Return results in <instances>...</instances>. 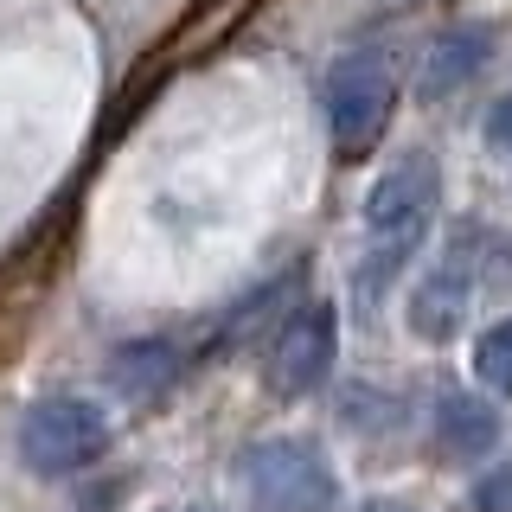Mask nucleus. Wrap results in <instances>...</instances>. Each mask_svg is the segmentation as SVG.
<instances>
[{
	"label": "nucleus",
	"instance_id": "obj_1",
	"mask_svg": "<svg viewBox=\"0 0 512 512\" xmlns=\"http://www.w3.org/2000/svg\"><path fill=\"white\" fill-rule=\"evenodd\" d=\"M442 212V167L436 154H397L378 173V186L365 192V250H359V295L365 308L410 269V256L423 250V237L436 231Z\"/></svg>",
	"mask_w": 512,
	"mask_h": 512
},
{
	"label": "nucleus",
	"instance_id": "obj_2",
	"mask_svg": "<svg viewBox=\"0 0 512 512\" xmlns=\"http://www.w3.org/2000/svg\"><path fill=\"white\" fill-rule=\"evenodd\" d=\"M244 512H333L340 506V474L308 436H263L231 461Z\"/></svg>",
	"mask_w": 512,
	"mask_h": 512
},
{
	"label": "nucleus",
	"instance_id": "obj_3",
	"mask_svg": "<svg viewBox=\"0 0 512 512\" xmlns=\"http://www.w3.org/2000/svg\"><path fill=\"white\" fill-rule=\"evenodd\" d=\"M103 448H109V416L96 397L58 391V397H39L20 416V461L39 480L84 474L90 461H103Z\"/></svg>",
	"mask_w": 512,
	"mask_h": 512
},
{
	"label": "nucleus",
	"instance_id": "obj_4",
	"mask_svg": "<svg viewBox=\"0 0 512 512\" xmlns=\"http://www.w3.org/2000/svg\"><path fill=\"white\" fill-rule=\"evenodd\" d=\"M397 116V71L384 52H346L327 71V128H333V154L365 160L384 141V128Z\"/></svg>",
	"mask_w": 512,
	"mask_h": 512
},
{
	"label": "nucleus",
	"instance_id": "obj_5",
	"mask_svg": "<svg viewBox=\"0 0 512 512\" xmlns=\"http://www.w3.org/2000/svg\"><path fill=\"white\" fill-rule=\"evenodd\" d=\"M333 352H340V314H333V301H301V308H288L276 320V333H269L263 384L276 397H308V391L327 384Z\"/></svg>",
	"mask_w": 512,
	"mask_h": 512
},
{
	"label": "nucleus",
	"instance_id": "obj_6",
	"mask_svg": "<svg viewBox=\"0 0 512 512\" xmlns=\"http://www.w3.org/2000/svg\"><path fill=\"white\" fill-rule=\"evenodd\" d=\"M493 45H500V32L487 20H461V26H442L436 39H429L423 64H416V103H442V96L468 90L480 71L493 64Z\"/></svg>",
	"mask_w": 512,
	"mask_h": 512
},
{
	"label": "nucleus",
	"instance_id": "obj_7",
	"mask_svg": "<svg viewBox=\"0 0 512 512\" xmlns=\"http://www.w3.org/2000/svg\"><path fill=\"white\" fill-rule=\"evenodd\" d=\"M468 295H474V276L461 256H448V263L423 269V276L410 282V301H404V320L416 340L429 346H448L461 333V314H468Z\"/></svg>",
	"mask_w": 512,
	"mask_h": 512
},
{
	"label": "nucleus",
	"instance_id": "obj_8",
	"mask_svg": "<svg viewBox=\"0 0 512 512\" xmlns=\"http://www.w3.org/2000/svg\"><path fill=\"white\" fill-rule=\"evenodd\" d=\"M429 436H436L442 461L468 468V461L493 455V442H500V410H493V397H480V391H442Z\"/></svg>",
	"mask_w": 512,
	"mask_h": 512
},
{
	"label": "nucleus",
	"instance_id": "obj_9",
	"mask_svg": "<svg viewBox=\"0 0 512 512\" xmlns=\"http://www.w3.org/2000/svg\"><path fill=\"white\" fill-rule=\"evenodd\" d=\"M180 372H186V359H180L173 340H128L116 359H109V384H116L122 397H160V391H173Z\"/></svg>",
	"mask_w": 512,
	"mask_h": 512
},
{
	"label": "nucleus",
	"instance_id": "obj_10",
	"mask_svg": "<svg viewBox=\"0 0 512 512\" xmlns=\"http://www.w3.org/2000/svg\"><path fill=\"white\" fill-rule=\"evenodd\" d=\"M474 378L487 384V391L512 397V320H493L474 340Z\"/></svg>",
	"mask_w": 512,
	"mask_h": 512
},
{
	"label": "nucleus",
	"instance_id": "obj_11",
	"mask_svg": "<svg viewBox=\"0 0 512 512\" xmlns=\"http://www.w3.org/2000/svg\"><path fill=\"white\" fill-rule=\"evenodd\" d=\"M474 512H512V455H500L474 480Z\"/></svg>",
	"mask_w": 512,
	"mask_h": 512
},
{
	"label": "nucleus",
	"instance_id": "obj_12",
	"mask_svg": "<svg viewBox=\"0 0 512 512\" xmlns=\"http://www.w3.org/2000/svg\"><path fill=\"white\" fill-rule=\"evenodd\" d=\"M487 141H493L500 154H512V96H500V103L487 109Z\"/></svg>",
	"mask_w": 512,
	"mask_h": 512
},
{
	"label": "nucleus",
	"instance_id": "obj_13",
	"mask_svg": "<svg viewBox=\"0 0 512 512\" xmlns=\"http://www.w3.org/2000/svg\"><path fill=\"white\" fill-rule=\"evenodd\" d=\"M359 512H416V506H404V500H365Z\"/></svg>",
	"mask_w": 512,
	"mask_h": 512
},
{
	"label": "nucleus",
	"instance_id": "obj_14",
	"mask_svg": "<svg viewBox=\"0 0 512 512\" xmlns=\"http://www.w3.org/2000/svg\"><path fill=\"white\" fill-rule=\"evenodd\" d=\"M397 7H423V0H397Z\"/></svg>",
	"mask_w": 512,
	"mask_h": 512
}]
</instances>
